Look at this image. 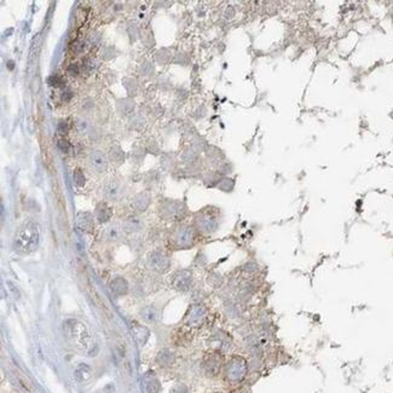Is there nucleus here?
Instances as JSON below:
<instances>
[{
  "label": "nucleus",
  "mask_w": 393,
  "mask_h": 393,
  "mask_svg": "<svg viewBox=\"0 0 393 393\" xmlns=\"http://www.w3.org/2000/svg\"><path fill=\"white\" fill-rule=\"evenodd\" d=\"M96 215H97V219L101 221V223H104V221L109 220L111 216V210L104 203H101L98 205L97 210H96Z\"/></svg>",
  "instance_id": "15"
},
{
  "label": "nucleus",
  "mask_w": 393,
  "mask_h": 393,
  "mask_svg": "<svg viewBox=\"0 0 393 393\" xmlns=\"http://www.w3.org/2000/svg\"><path fill=\"white\" fill-rule=\"evenodd\" d=\"M142 315H143L144 320L148 321V322H155L157 317L156 312H155V310L152 309V307H146V309L142 312Z\"/></svg>",
  "instance_id": "18"
},
{
  "label": "nucleus",
  "mask_w": 393,
  "mask_h": 393,
  "mask_svg": "<svg viewBox=\"0 0 393 393\" xmlns=\"http://www.w3.org/2000/svg\"><path fill=\"white\" fill-rule=\"evenodd\" d=\"M60 146L62 148V150H64V151H68L69 148H71V145L68 144V142L63 141V140L60 141Z\"/></svg>",
  "instance_id": "24"
},
{
  "label": "nucleus",
  "mask_w": 393,
  "mask_h": 393,
  "mask_svg": "<svg viewBox=\"0 0 393 393\" xmlns=\"http://www.w3.org/2000/svg\"><path fill=\"white\" fill-rule=\"evenodd\" d=\"M92 376V369L87 364H80L75 370V379L79 382H85L90 380Z\"/></svg>",
  "instance_id": "11"
},
{
  "label": "nucleus",
  "mask_w": 393,
  "mask_h": 393,
  "mask_svg": "<svg viewBox=\"0 0 393 393\" xmlns=\"http://www.w3.org/2000/svg\"><path fill=\"white\" fill-rule=\"evenodd\" d=\"M49 84L51 85V86L58 87L63 84V80H62V77H60L57 75H52L51 77H49Z\"/></svg>",
  "instance_id": "20"
},
{
  "label": "nucleus",
  "mask_w": 393,
  "mask_h": 393,
  "mask_svg": "<svg viewBox=\"0 0 393 393\" xmlns=\"http://www.w3.org/2000/svg\"><path fill=\"white\" fill-rule=\"evenodd\" d=\"M246 373H247V364H246L245 359L240 357L232 358L226 367V376L230 381H241L245 378Z\"/></svg>",
  "instance_id": "4"
},
{
  "label": "nucleus",
  "mask_w": 393,
  "mask_h": 393,
  "mask_svg": "<svg viewBox=\"0 0 393 393\" xmlns=\"http://www.w3.org/2000/svg\"><path fill=\"white\" fill-rule=\"evenodd\" d=\"M121 235H122V228L119 225V224H111V225H109L108 228H107L106 232H104L106 239L110 242L119 241V240L121 239Z\"/></svg>",
  "instance_id": "10"
},
{
  "label": "nucleus",
  "mask_w": 393,
  "mask_h": 393,
  "mask_svg": "<svg viewBox=\"0 0 393 393\" xmlns=\"http://www.w3.org/2000/svg\"><path fill=\"white\" fill-rule=\"evenodd\" d=\"M41 230L36 221L29 220L17 230L13 239V250L20 254H29L39 247Z\"/></svg>",
  "instance_id": "1"
},
{
  "label": "nucleus",
  "mask_w": 393,
  "mask_h": 393,
  "mask_svg": "<svg viewBox=\"0 0 393 393\" xmlns=\"http://www.w3.org/2000/svg\"><path fill=\"white\" fill-rule=\"evenodd\" d=\"M104 195L108 197L109 200H117L121 197L122 195V185L116 180H109L108 183L104 185Z\"/></svg>",
  "instance_id": "9"
},
{
  "label": "nucleus",
  "mask_w": 393,
  "mask_h": 393,
  "mask_svg": "<svg viewBox=\"0 0 393 393\" xmlns=\"http://www.w3.org/2000/svg\"><path fill=\"white\" fill-rule=\"evenodd\" d=\"M192 285V274L188 270H181L173 277V286L177 290L185 292Z\"/></svg>",
  "instance_id": "6"
},
{
  "label": "nucleus",
  "mask_w": 393,
  "mask_h": 393,
  "mask_svg": "<svg viewBox=\"0 0 393 393\" xmlns=\"http://www.w3.org/2000/svg\"><path fill=\"white\" fill-rule=\"evenodd\" d=\"M142 226H143V224H142L141 219L133 216V218L127 219L126 226H125V228H126L127 231H140Z\"/></svg>",
  "instance_id": "16"
},
{
  "label": "nucleus",
  "mask_w": 393,
  "mask_h": 393,
  "mask_svg": "<svg viewBox=\"0 0 393 393\" xmlns=\"http://www.w3.org/2000/svg\"><path fill=\"white\" fill-rule=\"evenodd\" d=\"M89 164L97 172H104L107 170V167H108V161H107L106 155L98 150L91 152L89 156Z\"/></svg>",
  "instance_id": "8"
},
{
  "label": "nucleus",
  "mask_w": 393,
  "mask_h": 393,
  "mask_svg": "<svg viewBox=\"0 0 393 393\" xmlns=\"http://www.w3.org/2000/svg\"><path fill=\"white\" fill-rule=\"evenodd\" d=\"M76 126H77V130H79L80 132L84 133V131H86L87 127H89V122H87L86 120H77Z\"/></svg>",
  "instance_id": "21"
},
{
  "label": "nucleus",
  "mask_w": 393,
  "mask_h": 393,
  "mask_svg": "<svg viewBox=\"0 0 393 393\" xmlns=\"http://www.w3.org/2000/svg\"><path fill=\"white\" fill-rule=\"evenodd\" d=\"M64 330H66L68 339L71 344L75 345L76 349L81 351L89 350L91 344V336L86 325L77 320H68L64 323Z\"/></svg>",
  "instance_id": "2"
},
{
  "label": "nucleus",
  "mask_w": 393,
  "mask_h": 393,
  "mask_svg": "<svg viewBox=\"0 0 393 393\" xmlns=\"http://www.w3.org/2000/svg\"><path fill=\"white\" fill-rule=\"evenodd\" d=\"M166 213L168 218H179L184 213L183 205L179 202H170L166 207Z\"/></svg>",
  "instance_id": "12"
},
{
  "label": "nucleus",
  "mask_w": 393,
  "mask_h": 393,
  "mask_svg": "<svg viewBox=\"0 0 393 393\" xmlns=\"http://www.w3.org/2000/svg\"><path fill=\"white\" fill-rule=\"evenodd\" d=\"M110 287H111V292L114 294H116V295H122V294L127 293L128 286L126 281L124 279H116L111 282Z\"/></svg>",
  "instance_id": "14"
},
{
  "label": "nucleus",
  "mask_w": 393,
  "mask_h": 393,
  "mask_svg": "<svg viewBox=\"0 0 393 393\" xmlns=\"http://www.w3.org/2000/svg\"><path fill=\"white\" fill-rule=\"evenodd\" d=\"M75 183L77 184V185H84L85 184V177L84 176L81 175V172H80L79 170L76 171V173H75Z\"/></svg>",
  "instance_id": "22"
},
{
  "label": "nucleus",
  "mask_w": 393,
  "mask_h": 393,
  "mask_svg": "<svg viewBox=\"0 0 393 393\" xmlns=\"http://www.w3.org/2000/svg\"><path fill=\"white\" fill-rule=\"evenodd\" d=\"M219 368H220V359H219L216 356H212V357L207 360V369L211 371V373L215 374L218 373Z\"/></svg>",
  "instance_id": "17"
},
{
  "label": "nucleus",
  "mask_w": 393,
  "mask_h": 393,
  "mask_svg": "<svg viewBox=\"0 0 393 393\" xmlns=\"http://www.w3.org/2000/svg\"><path fill=\"white\" fill-rule=\"evenodd\" d=\"M149 264L154 270L159 272H165L167 271L168 267H170V259L165 255V254L161 253H152L149 256Z\"/></svg>",
  "instance_id": "7"
},
{
  "label": "nucleus",
  "mask_w": 393,
  "mask_h": 393,
  "mask_svg": "<svg viewBox=\"0 0 393 393\" xmlns=\"http://www.w3.org/2000/svg\"><path fill=\"white\" fill-rule=\"evenodd\" d=\"M77 224L85 231H90L93 228V219L90 213H80L77 215Z\"/></svg>",
  "instance_id": "13"
},
{
  "label": "nucleus",
  "mask_w": 393,
  "mask_h": 393,
  "mask_svg": "<svg viewBox=\"0 0 393 393\" xmlns=\"http://www.w3.org/2000/svg\"><path fill=\"white\" fill-rule=\"evenodd\" d=\"M68 71L71 74V75H76V74H79V71H80L79 66H77V64H73V66L69 67Z\"/></svg>",
  "instance_id": "23"
},
{
  "label": "nucleus",
  "mask_w": 393,
  "mask_h": 393,
  "mask_svg": "<svg viewBox=\"0 0 393 393\" xmlns=\"http://www.w3.org/2000/svg\"><path fill=\"white\" fill-rule=\"evenodd\" d=\"M173 241L179 248H190L195 241L194 229L189 225L180 226L173 235Z\"/></svg>",
  "instance_id": "5"
},
{
  "label": "nucleus",
  "mask_w": 393,
  "mask_h": 393,
  "mask_svg": "<svg viewBox=\"0 0 393 393\" xmlns=\"http://www.w3.org/2000/svg\"><path fill=\"white\" fill-rule=\"evenodd\" d=\"M98 393H106V392H103V391H102V392H98Z\"/></svg>",
  "instance_id": "25"
},
{
  "label": "nucleus",
  "mask_w": 393,
  "mask_h": 393,
  "mask_svg": "<svg viewBox=\"0 0 393 393\" xmlns=\"http://www.w3.org/2000/svg\"><path fill=\"white\" fill-rule=\"evenodd\" d=\"M203 310L201 309V307L200 306H196V307H194V309H192V312H191V322H199L200 321V318H202L203 317Z\"/></svg>",
  "instance_id": "19"
},
{
  "label": "nucleus",
  "mask_w": 393,
  "mask_h": 393,
  "mask_svg": "<svg viewBox=\"0 0 393 393\" xmlns=\"http://www.w3.org/2000/svg\"><path fill=\"white\" fill-rule=\"evenodd\" d=\"M196 225L197 228L203 234H212L214 232L219 226V219L214 213L212 212H207V211H203V212H200L199 214L196 215Z\"/></svg>",
  "instance_id": "3"
}]
</instances>
